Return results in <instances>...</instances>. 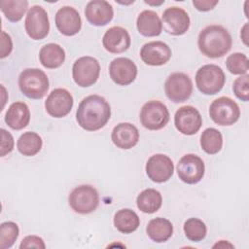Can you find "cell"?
I'll list each match as a JSON object with an SVG mask.
<instances>
[{"label":"cell","mask_w":249,"mask_h":249,"mask_svg":"<svg viewBox=\"0 0 249 249\" xmlns=\"http://www.w3.org/2000/svg\"><path fill=\"white\" fill-rule=\"evenodd\" d=\"M85 16L88 21L94 26H104L109 23L113 17V7L104 0H93L87 4Z\"/></svg>","instance_id":"cell-19"},{"label":"cell","mask_w":249,"mask_h":249,"mask_svg":"<svg viewBox=\"0 0 249 249\" xmlns=\"http://www.w3.org/2000/svg\"><path fill=\"white\" fill-rule=\"evenodd\" d=\"M68 200L71 208L79 214L91 213L99 204L98 193L90 185H81L74 188Z\"/></svg>","instance_id":"cell-6"},{"label":"cell","mask_w":249,"mask_h":249,"mask_svg":"<svg viewBox=\"0 0 249 249\" xmlns=\"http://www.w3.org/2000/svg\"><path fill=\"white\" fill-rule=\"evenodd\" d=\"M1 132V152L0 155L1 157H4L5 155L11 153L14 149V138L12 134L7 131L4 128L0 129Z\"/></svg>","instance_id":"cell-35"},{"label":"cell","mask_w":249,"mask_h":249,"mask_svg":"<svg viewBox=\"0 0 249 249\" xmlns=\"http://www.w3.org/2000/svg\"><path fill=\"white\" fill-rule=\"evenodd\" d=\"M174 172V165L171 159L163 154H156L150 157L146 163L148 177L156 183L168 181Z\"/></svg>","instance_id":"cell-14"},{"label":"cell","mask_w":249,"mask_h":249,"mask_svg":"<svg viewBox=\"0 0 249 249\" xmlns=\"http://www.w3.org/2000/svg\"><path fill=\"white\" fill-rule=\"evenodd\" d=\"M24 27L27 35L31 39H44L50 31V21L46 10L38 5L32 6L27 12Z\"/></svg>","instance_id":"cell-10"},{"label":"cell","mask_w":249,"mask_h":249,"mask_svg":"<svg viewBox=\"0 0 249 249\" xmlns=\"http://www.w3.org/2000/svg\"><path fill=\"white\" fill-rule=\"evenodd\" d=\"M227 69L234 75H245L248 72L249 64L247 56L242 53H234L226 60Z\"/></svg>","instance_id":"cell-33"},{"label":"cell","mask_w":249,"mask_h":249,"mask_svg":"<svg viewBox=\"0 0 249 249\" xmlns=\"http://www.w3.org/2000/svg\"><path fill=\"white\" fill-rule=\"evenodd\" d=\"M30 121V111L24 102L17 101L11 104L5 115V122L12 129L20 130L27 126Z\"/></svg>","instance_id":"cell-22"},{"label":"cell","mask_w":249,"mask_h":249,"mask_svg":"<svg viewBox=\"0 0 249 249\" xmlns=\"http://www.w3.org/2000/svg\"><path fill=\"white\" fill-rule=\"evenodd\" d=\"M184 232L188 239L194 242H198L206 236L207 228L204 222L200 219L190 218L184 223Z\"/></svg>","instance_id":"cell-31"},{"label":"cell","mask_w":249,"mask_h":249,"mask_svg":"<svg viewBox=\"0 0 249 249\" xmlns=\"http://www.w3.org/2000/svg\"><path fill=\"white\" fill-rule=\"evenodd\" d=\"M248 79L249 76L247 74L241 75L240 77L236 78L232 85V90L235 96L244 101L247 102L249 99V86H248Z\"/></svg>","instance_id":"cell-34"},{"label":"cell","mask_w":249,"mask_h":249,"mask_svg":"<svg viewBox=\"0 0 249 249\" xmlns=\"http://www.w3.org/2000/svg\"><path fill=\"white\" fill-rule=\"evenodd\" d=\"M73 107V97L65 89H54L45 101L47 113L53 118H62L70 113Z\"/></svg>","instance_id":"cell-15"},{"label":"cell","mask_w":249,"mask_h":249,"mask_svg":"<svg viewBox=\"0 0 249 249\" xmlns=\"http://www.w3.org/2000/svg\"><path fill=\"white\" fill-rule=\"evenodd\" d=\"M169 46L161 41H152L143 45L140 50L142 61L151 66H160L165 64L171 57Z\"/></svg>","instance_id":"cell-17"},{"label":"cell","mask_w":249,"mask_h":249,"mask_svg":"<svg viewBox=\"0 0 249 249\" xmlns=\"http://www.w3.org/2000/svg\"><path fill=\"white\" fill-rule=\"evenodd\" d=\"M42 138L36 132L27 131L21 134L17 142L18 150L26 157H32L38 154L42 148Z\"/></svg>","instance_id":"cell-28"},{"label":"cell","mask_w":249,"mask_h":249,"mask_svg":"<svg viewBox=\"0 0 249 249\" xmlns=\"http://www.w3.org/2000/svg\"><path fill=\"white\" fill-rule=\"evenodd\" d=\"M138 32L145 37H154L161 33L162 24L158 14L151 10L141 12L136 20Z\"/></svg>","instance_id":"cell-23"},{"label":"cell","mask_w":249,"mask_h":249,"mask_svg":"<svg viewBox=\"0 0 249 249\" xmlns=\"http://www.w3.org/2000/svg\"><path fill=\"white\" fill-rule=\"evenodd\" d=\"M162 204V197L159 191L155 189L143 190L136 198L138 209L144 213L152 214L157 212Z\"/></svg>","instance_id":"cell-26"},{"label":"cell","mask_w":249,"mask_h":249,"mask_svg":"<svg viewBox=\"0 0 249 249\" xmlns=\"http://www.w3.org/2000/svg\"><path fill=\"white\" fill-rule=\"evenodd\" d=\"M174 124L179 132L185 135L196 134L202 124V118L197 109L186 105L180 107L174 116Z\"/></svg>","instance_id":"cell-12"},{"label":"cell","mask_w":249,"mask_h":249,"mask_svg":"<svg viewBox=\"0 0 249 249\" xmlns=\"http://www.w3.org/2000/svg\"><path fill=\"white\" fill-rule=\"evenodd\" d=\"M111 139L118 148L128 150L138 143L139 132L132 124L120 123L113 128Z\"/></svg>","instance_id":"cell-21"},{"label":"cell","mask_w":249,"mask_h":249,"mask_svg":"<svg viewBox=\"0 0 249 249\" xmlns=\"http://www.w3.org/2000/svg\"><path fill=\"white\" fill-rule=\"evenodd\" d=\"M177 174L181 181L187 184L198 183L204 175V162L195 154L183 156L177 164Z\"/></svg>","instance_id":"cell-11"},{"label":"cell","mask_w":249,"mask_h":249,"mask_svg":"<svg viewBox=\"0 0 249 249\" xmlns=\"http://www.w3.org/2000/svg\"><path fill=\"white\" fill-rule=\"evenodd\" d=\"M102 44L109 53H121L129 48L130 36L126 29L121 26H113L104 33Z\"/></svg>","instance_id":"cell-20"},{"label":"cell","mask_w":249,"mask_h":249,"mask_svg":"<svg viewBox=\"0 0 249 249\" xmlns=\"http://www.w3.org/2000/svg\"><path fill=\"white\" fill-rule=\"evenodd\" d=\"M18 87L26 97L41 99L48 92L49 79L44 71L38 68H27L18 77Z\"/></svg>","instance_id":"cell-3"},{"label":"cell","mask_w":249,"mask_h":249,"mask_svg":"<svg viewBox=\"0 0 249 249\" xmlns=\"http://www.w3.org/2000/svg\"><path fill=\"white\" fill-rule=\"evenodd\" d=\"M231 37L229 31L221 25L212 24L203 28L197 39L199 51L207 57L224 56L231 48Z\"/></svg>","instance_id":"cell-2"},{"label":"cell","mask_w":249,"mask_h":249,"mask_svg":"<svg viewBox=\"0 0 249 249\" xmlns=\"http://www.w3.org/2000/svg\"><path fill=\"white\" fill-rule=\"evenodd\" d=\"M247 28H248V23H245V25L241 29V33H240V36L246 46L248 45V43H247Z\"/></svg>","instance_id":"cell-39"},{"label":"cell","mask_w":249,"mask_h":249,"mask_svg":"<svg viewBox=\"0 0 249 249\" xmlns=\"http://www.w3.org/2000/svg\"><path fill=\"white\" fill-rule=\"evenodd\" d=\"M164 92L172 102H184L190 98L193 92V82L185 73H172L164 83Z\"/></svg>","instance_id":"cell-9"},{"label":"cell","mask_w":249,"mask_h":249,"mask_svg":"<svg viewBox=\"0 0 249 249\" xmlns=\"http://www.w3.org/2000/svg\"><path fill=\"white\" fill-rule=\"evenodd\" d=\"M213 247H214V248H215V247H222V248H225V247H230V248H232V247H233V245H232V244H231V243H229L228 241H225V240H220V242L216 243V244H215Z\"/></svg>","instance_id":"cell-40"},{"label":"cell","mask_w":249,"mask_h":249,"mask_svg":"<svg viewBox=\"0 0 249 249\" xmlns=\"http://www.w3.org/2000/svg\"><path fill=\"white\" fill-rule=\"evenodd\" d=\"M226 76L222 68L215 64L200 67L196 74V84L200 92L207 95L218 93L224 87Z\"/></svg>","instance_id":"cell-4"},{"label":"cell","mask_w":249,"mask_h":249,"mask_svg":"<svg viewBox=\"0 0 249 249\" xmlns=\"http://www.w3.org/2000/svg\"><path fill=\"white\" fill-rule=\"evenodd\" d=\"M110 117V104L104 97L96 94L85 97L80 102L76 112L78 124L88 131L102 128L108 123Z\"/></svg>","instance_id":"cell-1"},{"label":"cell","mask_w":249,"mask_h":249,"mask_svg":"<svg viewBox=\"0 0 249 249\" xmlns=\"http://www.w3.org/2000/svg\"><path fill=\"white\" fill-rule=\"evenodd\" d=\"M211 120L219 125H231L240 117V110L235 101L227 96L215 99L209 107Z\"/></svg>","instance_id":"cell-5"},{"label":"cell","mask_w":249,"mask_h":249,"mask_svg":"<svg viewBox=\"0 0 249 249\" xmlns=\"http://www.w3.org/2000/svg\"><path fill=\"white\" fill-rule=\"evenodd\" d=\"M109 74L112 81L117 85L127 86L135 80L137 67L129 58L117 57L110 63Z\"/></svg>","instance_id":"cell-16"},{"label":"cell","mask_w":249,"mask_h":249,"mask_svg":"<svg viewBox=\"0 0 249 249\" xmlns=\"http://www.w3.org/2000/svg\"><path fill=\"white\" fill-rule=\"evenodd\" d=\"M200 146L202 150L209 155L217 154L221 151L223 146V136L221 132L213 127L206 128L200 136Z\"/></svg>","instance_id":"cell-30"},{"label":"cell","mask_w":249,"mask_h":249,"mask_svg":"<svg viewBox=\"0 0 249 249\" xmlns=\"http://www.w3.org/2000/svg\"><path fill=\"white\" fill-rule=\"evenodd\" d=\"M39 59L45 68H58L65 60V52L58 44L49 43L41 48Z\"/></svg>","instance_id":"cell-24"},{"label":"cell","mask_w":249,"mask_h":249,"mask_svg":"<svg viewBox=\"0 0 249 249\" xmlns=\"http://www.w3.org/2000/svg\"><path fill=\"white\" fill-rule=\"evenodd\" d=\"M55 25L61 34L73 36L81 30L82 19L76 9L70 6H64L55 14Z\"/></svg>","instance_id":"cell-18"},{"label":"cell","mask_w":249,"mask_h":249,"mask_svg":"<svg viewBox=\"0 0 249 249\" xmlns=\"http://www.w3.org/2000/svg\"><path fill=\"white\" fill-rule=\"evenodd\" d=\"M140 225L138 215L131 209L124 208L117 211L114 216V226L122 233H131Z\"/></svg>","instance_id":"cell-27"},{"label":"cell","mask_w":249,"mask_h":249,"mask_svg":"<svg viewBox=\"0 0 249 249\" xmlns=\"http://www.w3.org/2000/svg\"><path fill=\"white\" fill-rule=\"evenodd\" d=\"M141 124L149 130H159L166 125L169 121L167 107L159 100L146 102L140 111Z\"/></svg>","instance_id":"cell-7"},{"label":"cell","mask_w":249,"mask_h":249,"mask_svg":"<svg viewBox=\"0 0 249 249\" xmlns=\"http://www.w3.org/2000/svg\"><path fill=\"white\" fill-rule=\"evenodd\" d=\"M218 4V1H210V0H194L193 5L195 8L200 12H207L212 10L216 5Z\"/></svg>","instance_id":"cell-38"},{"label":"cell","mask_w":249,"mask_h":249,"mask_svg":"<svg viewBox=\"0 0 249 249\" xmlns=\"http://www.w3.org/2000/svg\"><path fill=\"white\" fill-rule=\"evenodd\" d=\"M148 236L157 243L165 242L173 233V226L171 222L165 218L158 217L152 219L146 228Z\"/></svg>","instance_id":"cell-25"},{"label":"cell","mask_w":249,"mask_h":249,"mask_svg":"<svg viewBox=\"0 0 249 249\" xmlns=\"http://www.w3.org/2000/svg\"><path fill=\"white\" fill-rule=\"evenodd\" d=\"M13 50V43L10 35H8L5 31L1 32V58H5L8 56Z\"/></svg>","instance_id":"cell-37"},{"label":"cell","mask_w":249,"mask_h":249,"mask_svg":"<svg viewBox=\"0 0 249 249\" xmlns=\"http://www.w3.org/2000/svg\"><path fill=\"white\" fill-rule=\"evenodd\" d=\"M161 24L163 29L171 35L180 36L185 34L190 27V17L180 7L167 8L162 13Z\"/></svg>","instance_id":"cell-13"},{"label":"cell","mask_w":249,"mask_h":249,"mask_svg":"<svg viewBox=\"0 0 249 249\" xmlns=\"http://www.w3.org/2000/svg\"><path fill=\"white\" fill-rule=\"evenodd\" d=\"M28 7L26 0H3L0 1V8L4 16L11 22L20 20Z\"/></svg>","instance_id":"cell-29"},{"label":"cell","mask_w":249,"mask_h":249,"mask_svg":"<svg viewBox=\"0 0 249 249\" xmlns=\"http://www.w3.org/2000/svg\"><path fill=\"white\" fill-rule=\"evenodd\" d=\"M145 3H147V4H149V5H156V6H159V5H160V4H162V3H164V0H161V1H159V2H151V1H144Z\"/></svg>","instance_id":"cell-41"},{"label":"cell","mask_w":249,"mask_h":249,"mask_svg":"<svg viewBox=\"0 0 249 249\" xmlns=\"http://www.w3.org/2000/svg\"><path fill=\"white\" fill-rule=\"evenodd\" d=\"M19 234L18 226L11 221L4 222L0 226V248L7 249L13 246Z\"/></svg>","instance_id":"cell-32"},{"label":"cell","mask_w":249,"mask_h":249,"mask_svg":"<svg viewBox=\"0 0 249 249\" xmlns=\"http://www.w3.org/2000/svg\"><path fill=\"white\" fill-rule=\"evenodd\" d=\"M19 248L20 249H23V248L45 249L46 245H45L44 240L41 237H39L37 235H27L22 239V241L19 245Z\"/></svg>","instance_id":"cell-36"},{"label":"cell","mask_w":249,"mask_h":249,"mask_svg":"<svg viewBox=\"0 0 249 249\" xmlns=\"http://www.w3.org/2000/svg\"><path fill=\"white\" fill-rule=\"evenodd\" d=\"M100 65L96 58L92 56H82L78 58L72 67L74 82L82 87L92 86L99 78Z\"/></svg>","instance_id":"cell-8"}]
</instances>
